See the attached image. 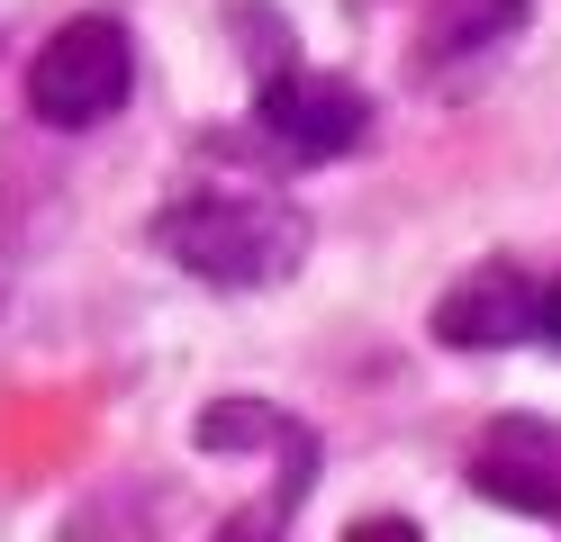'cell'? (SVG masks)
Masks as SVG:
<instances>
[{"label": "cell", "mask_w": 561, "mask_h": 542, "mask_svg": "<svg viewBox=\"0 0 561 542\" xmlns=\"http://www.w3.org/2000/svg\"><path fill=\"white\" fill-rule=\"evenodd\" d=\"M154 244L208 289H263L308 263V217L272 191H191L154 217Z\"/></svg>", "instance_id": "cell-1"}, {"label": "cell", "mask_w": 561, "mask_h": 542, "mask_svg": "<svg viewBox=\"0 0 561 542\" xmlns=\"http://www.w3.org/2000/svg\"><path fill=\"white\" fill-rule=\"evenodd\" d=\"M136 91V46L118 19H64L37 64H27V108H37L46 127L82 136V127H110Z\"/></svg>", "instance_id": "cell-2"}, {"label": "cell", "mask_w": 561, "mask_h": 542, "mask_svg": "<svg viewBox=\"0 0 561 542\" xmlns=\"http://www.w3.org/2000/svg\"><path fill=\"white\" fill-rule=\"evenodd\" d=\"M254 127L280 145L290 163H335V154H354V145L371 136V100L354 82H335V72H263V91H254Z\"/></svg>", "instance_id": "cell-3"}, {"label": "cell", "mask_w": 561, "mask_h": 542, "mask_svg": "<svg viewBox=\"0 0 561 542\" xmlns=\"http://www.w3.org/2000/svg\"><path fill=\"white\" fill-rule=\"evenodd\" d=\"M535 299L543 289L525 280L516 263H480L471 280H453L435 299V344H453V353H507V344L535 335Z\"/></svg>", "instance_id": "cell-4"}, {"label": "cell", "mask_w": 561, "mask_h": 542, "mask_svg": "<svg viewBox=\"0 0 561 542\" xmlns=\"http://www.w3.org/2000/svg\"><path fill=\"white\" fill-rule=\"evenodd\" d=\"M525 10L535 0H435L426 10V46H416V64H462V55H489V46H507V36L525 27Z\"/></svg>", "instance_id": "cell-5"}, {"label": "cell", "mask_w": 561, "mask_h": 542, "mask_svg": "<svg viewBox=\"0 0 561 542\" xmlns=\"http://www.w3.org/2000/svg\"><path fill=\"white\" fill-rule=\"evenodd\" d=\"M280 434H290V425H280L263 397H227V407H208V416L191 425V443H199V452H244V443H280Z\"/></svg>", "instance_id": "cell-6"}, {"label": "cell", "mask_w": 561, "mask_h": 542, "mask_svg": "<svg viewBox=\"0 0 561 542\" xmlns=\"http://www.w3.org/2000/svg\"><path fill=\"white\" fill-rule=\"evenodd\" d=\"M535 335H543V344L561 353V280H552V289H543V299H535Z\"/></svg>", "instance_id": "cell-7"}]
</instances>
